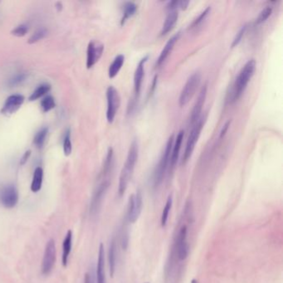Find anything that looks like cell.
<instances>
[{
	"instance_id": "obj_1",
	"label": "cell",
	"mask_w": 283,
	"mask_h": 283,
	"mask_svg": "<svg viewBox=\"0 0 283 283\" xmlns=\"http://www.w3.org/2000/svg\"><path fill=\"white\" fill-rule=\"evenodd\" d=\"M139 146L138 143L134 140L129 148L128 155L126 157V162L121 170L120 178H119L118 194L119 196H123L131 181L134 170L136 167V162L138 160Z\"/></svg>"
},
{
	"instance_id": "obj_2",
	"label": "cell",
	"mask_w": 283,
	"mask_h": 283,
	"mask_svg": "<svg viewBox=\"0 0 283 283\" xmlns=\"http://www.w3.org/2000/svg\"><path fill=\"white\" fill-rule=\"evenodd\" d=\"M255 70H256V61L254 59H250L245 63V65L242 67L232 85V91L228 99L229 103H232L239 99L242 93L244 92L245 89L247 88V84L254 75Z\"/></svg>"
},
{
	"instance_id": "obj_3",
	"label": "cell",
	"mask_w": 283,
	"mask_h": 283,
	"mask_svg": "<svg viewBox=\"0 0 283 283\" xmlns=\"http://www.w3.org/2000/svg\"><path fill=\"white\" fill-rule=\"evenodd\" d=\"M174 141V135H171L170 138L168 139L165 150L160 157L157 166L155 168L154 176H153V184L155 188H157L162 183L165 172L167 170L168 165H170V156H171L172 147H173Z\"/></svg>"
},
{
	"instance_id": "obj_4",
	"label": "cell",
	"mask_w": 283,
	"mask_h": 283,
	"mask_svg": "<svg viewBox=\"0 0 283 283\" xmlns=\"http://www.w3.org/2000/svg\"><path fill=\"white\" fill-rule=\"evenodd\" d=\"M206 119H207V114L201 115L196 123L192 126L191 131H190L189 137L187 140L186 147L184 150L182 164H185L191 157L193 151L195 148V145L198 142V138L200 136L201 131L203 130V126L205 124Z\"/></svg>"
},
{
	"instance_id": "obj_5",
	"label": "cell",
	"mask_w": 283,
	"mask_h": 283,
	"mask_svg": "<svg viewBox=\"0 0 283 283\" xmlns=\"http://www.w3.org/2000/svg\"><path fill=\"white\" fill-rule=\"evenodd\" d=\"M201 74L199 72L193 73L187 80L185 85L183 87L179 95V104L180 107H184L189 103L195 94L198 87L200 85Z\"/></svg>"
},
{
	"instance_id": "obj_6",
	"label": "cell",
	"mask_w": 283,
	"mask_h": 283,
	"mask_svg": "<svg viewBox=\"0 0 283 283\" xmlns=\"http://www.w3.org/2000/svg\"><path fill=\"white\" fill-rule=\"evenodd\" d=\"M56 243L54 239L49 240L44 248V256L42 260L41 272L44 276H49L51 274L56 263Z\"/></svg>"
},
{
	"instance_id": "obj_7",
	"label": "cell",
	"mask_w": 283,
	"mask_h": 283,
	"mask_svg": "<svg viewBox=\"0 0 283 283\" xmlns=\"http://www.w3.org/2000/svg\"><path fill=\"white\" fill-rule=\"evenodd\" d=\"M110 184H111L110 179H102L99 185L97 187V189H95L90 203L89 211L91 215L96 216L99 213L102 201L104 199L105 195L109 189Z\"/></svg>"
},
{
	"instance_id": "obj_8",
	"label": "cell",
	"mask_w": 283,
	"mask_h": 283,
	"mask_svg": "<svg viewBox=\"0 0 283 283\" xmlns=\"http://www.w3.org/2000/svg\"><path fill=\"white\" fill-rule=\"evenodd\" d=\"M143 208V198L141 191L131 194L129 198L126 211V220L128 223H135L138 220Z\"/></svg>"
},
{
	"instance_id": "obj_9",
	"label": "cell",
	"mask_w": 283,
	"mask_h": 283,
	"mask_svg": "<svg viewBox=\"0 0 283 283\" xmlns=\"http://www.w3.org/2000/svg\"><path fill=\"white\" fill-rule=\"evenodd\" d=\"M107 119L109 123H112L114 119L116 117V113L118 112L121 98L117 90L113 87L110 86L107 90Z\"/></svg>"
},
{
	"instance_id": "obj_10",
	"label": "cell",
	"mask_w": 283,
	"mask_h": 283,
	"mask_svg": "<svg viewBox=\"0 0 283 283\" xmlns=\"http://www.w3.org/2000/svg\"><path fill=\"white\" fill-rule=\"evenodd\" d=\"M20 199V194L15 185L8 184L3 188L0 194V201L5 208L11 209L16 207Z\"/></svg>"
},
{
	"instance_id": "obj_11",
	"label": "cell",
	"mask_w": 283,
	"mask_h": 283,
	"mask_svg": "<svg viewBox=\"0 0 283 283\" xmlns=\"http://www.w3.org/2000/svg\"><path fill=\"white\" fill-rule=\"evenodd\" d=\"M149 56H145L143 58L140 62H139L138 65L136 67V72L134 74V92H135V97H134L133 102L131 104V107H129L128 109L132 111L135 106H136V102L138 100L139 96L141 93V86H142L143 78L145 75V63L147 62Z\"/></svg>"
},
{
	"instance_id": "obj_12",
	"label": "cell",
	"mask_w": 283,
	"mask_h": 283,
	"mask_svg": "<svg viewBox=\"0 0 283 283\" xmlns=\"http://www.w3.org/2000/svg\"><path fill=\"white\" fill-rule=\"evenodd\" d=\"M104 51L103 44L91 41L87 47V68H91L99 60Z\"/></svg>"
},
{
	"instance_id": "obj_13",
	"label": "cell",
	"mask_w": 283,
	"mask_h": 283,
	"mask_svg": "<svg viewBox=\"0 0 283 283\" xmlns=\"http://www.w3.org/2000/svg\"><path fill=\"white\" fill-rule=\"evenodd\" d=\"M25 97L23 95L15 94L10 96L5 101V105L1 110V113L5 116H10L15 113L25 102Z\"/></svg>"
},
{
	"instance_id": "obj_14",
	"label": "cell",
	"mask_w": 283,
	"mask_h": 283,
	"mask_svg": "<svg viewBox=\"0 0 283 283\" xmlns=\"http://www.w3.org/2000/svg\"><path fill=\"white\" fill-rule=\"evenodd\" d=\"M187 232L188 228L186 225L182 226L179 230L178 238H177V249H178V257L180 261H184L189 256V246L187 242Z\"/></svg>"
},
{
	"instance_id": "obj_15",
	"label": "cell",
	"mask_w": 283,
	"mask_h": 283,
	"mask_svg": "<svg viewBox=\"0 0 283 283\" xmlns=\"http://www.w3.org/2000/svg\"><path fill=\"white\" fill-rule=\"evenodd\" d=\"M207 84L203 86L201 88L200 92L198 94V98H197L196 102L194 104L193 110H192L191 115H190V118H189V126H193L194 124L196 123L199 117L201 116V112L203 110V104L205 102L206 97H207Z\"/></svg>"
},
{
	"instance_id": "obj_16",
	"label": "cell",
	"mask_w": 283,
	"mask_h": 283,
	"mask_svg": "<svg viewBox=\"0 0 283 283\" xmlns=\"http://www.w3.org/2000/svg\"><path fill=\"white\" fill-rule=\"evenodd\" d=\"M106 252L103 243H101L98 252V259L97 265V283H106Z\"/></svg>"
},
{
	"instance_id": "obj_17",
	"label": "cell",
	"mask_w": 283,
	"mask_h": 283,
	"mask_svg": "<svg viewBox=\"0 0 283 283\" xmlns=\"http://www.w3.org/2000/svg\"><path fill=\"white\" fill-rule=\"evenodd\" d=\"M73 231L69 230L66 234L63 242V254H62V263L63 266H67L73 248Z\"/></svg>"
},
{
	"instance_id": "obj_18",
	"label": "cell",
	"mask_w": 283,
	"mask_h": 283,
	"mask_svg": "<svg viewBox=\"0 0 283 283\" xmlns=\"http://www.w3.org/2000/svg\"><path fill=\"white\" fill-rule=\"evenodd\" d=\"M179 38V33H178V34L173 35V36L168 40L167 43L165 44V46L164 47V49H163L162 51L160 53V57L158 58L156 66L160 67V66L162 65L163 63H165V61L167 59L172 50L174 49V45L176 44Z\"/></svg>"
},
{
	"instance_id": "obj_19",
	"label": "cell",
	"mask_w": 283,
	"mask_h": 283,
	"mask_svg": "<svg viewBox=\"0 0 283 283\" xmlns=\"http://www.w3.org/2000/svg\"><path fill=\"white\" fill-rule=\"evenodd\" d=\"M184 131H179L177 135L176 138L174 139L173 147H172L171 156H170V168L173 169L176 165L178 159H179V152L181 150L182 142L184 140Z\"/></svg>"
},
{
	"instance_id": "obj_20",
	"label": "cell",
	"mask_w": 283,
	"mask_h": 283,
	"mask_svg": "<svg viewBox=\"0 0 283 283\" xmlns=\"http://www.w3.org/2000/svg\"><path fill=\"white\" fill-rule=\"evenodd\" d=\"M178 18H179L178 10H171V11H170V13L168 14L167 17L165 19V23H164L162 29H161V32H160V35L161 36L165 35L169 32L171 31L177 23Z\"/></svg>"
},
{
	"instance_id": "obj_21",
	"label": "cell",
	"mask_w": 283,
	"mask_h": 283,
	"mask_svg": "<svg viewBox=\"0 0 283 283\" xmlns=\"http://www.w3.org/2000/svg\"><path fill=\"white\" fill-rule=\"evenodd\" d=\"M107 260H108V266H109L110 275L113 276L116 271V240L112 239L108 248L107 253Z\"/></svg>"
},
{
	"instance_id": "obj_22",
	"label": "cell",
	"mask_w": 283,
	"mask_h": 283,
	"mask_svg": "<svg viewBox=\"0 0 283 283\" xmlns=\"http://www.w3.org/2000/svg\"><path fill=\"white\" fill-rule=\"evenodd\" d=\"M112 168H113V150L112 148H109L100 178H102V179H109V175L112 173Z\"/></svg>"
},
{
	"instance_id": "obj_23",
	"label": "cell",
	"mask_w": 283,
	"mask_h": 283,
	"mask_svg": "<svg viewBox=\"0 0 283 283\" xmlns=\"http://www.w3.org/2000/svg\"><path fill=\"white\" fill-rule=\"evenodd\" d=\"M44 181V170L41 167H37L34 170V176L32 179L31 190L34 193L40 191Z\"/></svg>"
},
{
	"instance_id": "obj_24",
	"label": "cell",
	"mask_w": 283,
	"mask_h": 283,
	"mask_svg": "<svg viewBox=\"0 0 283 283\" xmlns=\"http://www.w3.org/2000/svg\"><path fill=\"white\" fill-rule=\"evenodd\" d=\"M124 62H125V57L122 54H120L115 58L112 64L110 65L109 70H108V75L110 78H114L118 74L123 66Z\"/></svg>"
},
{
	"instance_id": "obj_25",
	"label": "cell",
	"mask_w": 283,
	"mask_h": 283,
	"mask_svg": "<svg viewBox=\"0 0 283 283\" xmlns=\"http://www.w3.org/2000/svg\"><path fill=\"white\" fill-rule=\"evenodd\" d=\"M137 11V5L133 2H127L124 5L123 16L121 18V25H125L126 20L132 17Z\"/></svg>"
},
{
	"instance_id": "obj_26",
	"label": "cell",
	"mask_w": 283,
	"mask_h": 283,
	"mask_svg": "<svg viewBox=\"0 0 283 283\" xmlns=\"http://www.w3.org/2000/svg\"><path fill=\"white\" fill-rule=\"evenodd\" d=\"M50 90H51V86L49 84H42V85L39 86V87L29 97V101L34 102V101L39 99L40 97H44V95L49 93Z\"/></svg>"
},
{
	"instance_id": "obj_27",
	"label": "cell",
	"mask_w": 283,
	"mask_h": 283,
	"mask_svg": "<svg viewBox=\"0 0 283 283\" xmlns=\"http://www.w3.org/2000/svg\"><path fill=\"white\" fill-rule=\"evenodd\" d=\"M48 133H49V129L47 127H44L37 132L34 139V145H36L37 148H39V149L43 148L44 143L46 141Z\"/></svg>"
},
{
	"instance_id": "obj_28",
	"label": "cell",
	"mask_w": 283,
	"mask_h": 283,
	"mask_svg": "<svg viewBox=\"0 0 283 283\" xmlns=\"http://www.w3.org/2000/svg\"><path fill=\"white\" fill-rule=\"evenodd\" d=\"M172 206H173V198L171 195L168 197L166 203L165 207L163 208L162 214H161V218H160V223L162 227H165L167 224L168 218H169V214H170V210H171Z\"/></svg>"
},
{
	"instance_id": "obj_29",
	"label": "cell",
	"mask_w": 283,
	"mask_h": 283,
	"mask_svg": "<svg viewBox=\"0 0 283 283\" xmlns=\"http://www.w3.org/2000/svg\"><path fill=\"white\" fill-rule=\"evenodd\" d=\"M55 106V100L52 96H48L42 100L41 107L44 112H50L51 110L54 109Z\"/></svg>"
},
{
	"instance_id": "obj_30",
	"label": "cell",
	"mask_w": 283,
	"mask_h": 283,
	"mask_svg": "<svg viewBox=\"0 0 283 283\" xmlns=\"http://www.w3.org/2000/svg\"><path fill=\"white\" fill-rule=\"evenodd\" d=\"M73 150V146H72V141H71V131L68 130L66 132L64 140H63V151L66 156H69Z\"/></svg>"
},
{
	"instance_id": "obj_31",
	"label": "cell",
	"mask_w": 283,
	"mask_h": 283,
	"mask_svg": "<svg viewBox=\"0 0 283 283\" xmlns=\"http://www.w3.org/2000/svg\"><path fill=\"white\" fill-rule=\"evenodd\" d=\"M48 34V31L45 29H39L34 33L30 39H29V44H36L38 42L40 41L42 39H44Z\"/></svg>"
},
{
	"instance_id": "obj_32",
	"label": "cell",
	"mask_w": 283,
	"mask_h": 283,
	"mask_svg": "<svg viewBox=\"0 0 283 283\" xmlns=\"http://www.w3.org/2000/svg\"><path fill=\"white\" fill-rule=\"evenodd\" d=\"M26 78H27L26 73H19V74L14 76L12 78H10L8 84L10 87H16V86L20 85L24 82H25Z\"/></svg>"
},
{
	"instance_id": "obj_33",
	"label": "cell",
	"mask_w": 283,
	"mask_h": 283,
	"mask_svg": "<svg viewBox=\"0 0 283 283\" xmlns=\"http://www.w3.org/2000/svg\"><path fill=\"white\" fill-rule=\"evenodd\" d=\"M271 12H272V9L271 7L267 6V7L264 8L263 10H261L260 14H259L257 19H256V24L260 25L261 23L265 22L271 16Z\"/></svg>"
},
{
	"instance_id": "obj_34",
	"label": "cell",
	"mask_w": 283,
	"mask_h": 283,
	"mask_svg": "<svg viewBox=\"0 0 283 283\" xmlns=\"http://www.w3.org/2000/svg\"><path fill=\"white\" fill-rule=\"evenodd\" d=\"M211 8L208 7L204 11L201 13L200 15H198V17L196 20H194V22L192 23L191 27L190 29H194V28L198 27V25H200L201 23L203 22V20H205L207 15L210 13Z\"/></svg>"
},
{
	"instance_id": "obj_35",
	"label": "cell",
	"mask_w": 283,
	"mask_h": 283,
	"mask_svg": "<svg viewBox=\"0 0 283 283\" xmlns=\"http://www.w3.org/2000/svg\"><path fill=\"white\" fill-rule=\"evenodd\" d=\"M28 31H29V26L26 25H21L13 29L11 34L16 37H24L27 34Z\"/></svg>"
},
{
	"instance_id": "obj_36",
	"label": "cell",
	"mask_w": 283,
	"mask_h": 283,
	"mask_svg": "<svg viewBox=\"0 0 283 283\" xmlns=\"http://www.w3.org/2000/svg\"><path fill=\"white\" fill-rule=\"evenodd\" d=\"M246 29H247V26L244 25V26H242V27L239 29V31L237 32V34H236V36H235L234 39L232 40V44H231L232 48H234V47L237 46V45L239 44L240 42L242 40V37L244 35Z\"/></svg>"
},
{
	"instance_id": "obj_37",
	"label": "cell",
	"mask_w": 283,
	"mask_h": 283,
	"mask_svg": "<svg viewBox=\"0 0 283 283\" xmlns=\"http://www.w3.org/2000/svg\"><path fill=\"white\" fill-rule=\"evenodd\" d=\"M30 155H31V150H27V151L24 154V155H23V157L21 158V160H20V165H25V164L27 163L28 160H29Z\"/></svg>"
},
{
	"instance_id": "obj_38",
	"label": "cell",
	"mask_w": 283,
	"mask_h": 283,
	"mask_svg": "<svg viewBox=\"0 0 283 283\" xmlns=\"http://www.w3.org/2000/svg\"><path fill=\"white\" fill-rule=\"evenodd\" d=\"M230 125H231V121H227L226 122L225 125L223 126V128L221 130L220 136H219V138H223V136H225L226 133H227V130L229 128Z\"/></svg>"
},
{
	"instance_id": "obj_39",
	"label": "cell",
	"mask_w": 283,
	"mask_h": 283,
	"mask_svg": "<svg viewBox=\"0 0 283 283\" xmlns=\"http://www.w3.org/2000/svg\"><path fill=\"white\" fill-rule=\"evenodd\" d=\"M84 283H95L92 275L89 272H87L85 275V278H84Z\"/></svg>"
},
{
	"instance_id": "obj_40",
	"label": "cell",
	"mask_w": 283,
	"mask_h": 283,
	"mask_svg": "<svg viewBox=\"0 0 283 283\" xmlns=\"http://www.w3.org/2000/svg\"><path fill=\"white\" fill-rule=\"evenodd\" d=\"M189 5V1H179V9L184 10H186L188 5Z\"/></svg>"
},
{
	"instance_id": "obj_41",
	"label": "cell",
	"mask_w": 283,
	"mask_h": 283,
	"mask_svg": "<svg viewBox=\"0 0 283 283\" xmlns=\"http://www.w3.org/2000/svg\"><path fill=\"white\" fill-rule=\"evenodd\" d=\"M191 283H198V281H197L195 279H193L191 281Z\"/></svg>"
},
{
	"instance_id": "obj_42",
	"label": "cell",
	"mask_w": 283,
	"mask_h": 283,
	"mask_svg": "<svg viewBox=\"0 0 283 283\" xmlns=\"http://www.w3.org/2000/svg\"><path fill=\"white\" fill-rule=\"evenodd\" d=\"M148 283V282H147Z\"/></svg>"
}]
</instances>
